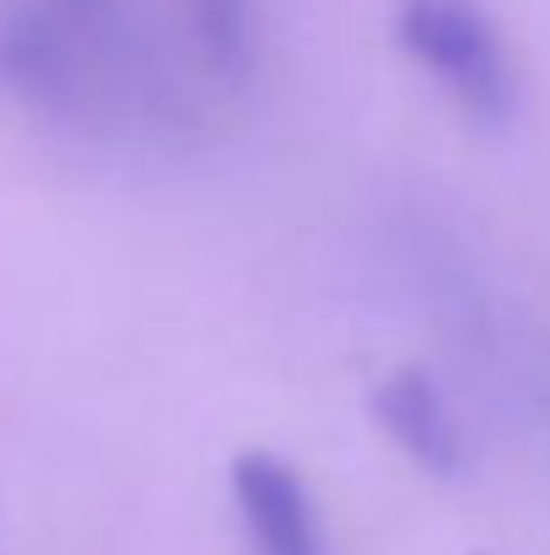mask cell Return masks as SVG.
I'll list each match as a JSON object with an SVG mask.
<instances>
[{
	"label": "cell",
	"instance_id": "obj_1",
	"mask_svg": "<svg viewBox=\"0 0 550 555\" xmlns=\"http://www.w3.org/2000/svg\"><path fill=\"white\" fill-rule=\"evenodd\" d=\"M0 98L33 125L81 141L174 135L183 125L43 0H0Z\"/></svg>",
	"mask_w": 550,
	"mask_h": 555
},
{
	"label": "cell",
	"instance_id": "obj_2",
	"mask_svg": "<svg viewBox=\"0 0 550 555\" xmlns=\"http://www.w3.org/2000/svg\"><path fill=\"white\" fill-rule=\"evenodd\" d=\"M394 43L475 125H508L519 108V60L481 0H394Z\"/></svg>",
	"mask_w": 550,
	"mask_h": 555
},
{
	"label": "cell",
	"instance_id": "obj_3",
	"mask_svg": "<svg viewBox=\"0 0 550 555\" xmlns=\"http://www.w3.org/2000/svg\"><path fill=\"white\" fill-rule=\"evenodd\" d=\"M227 486L254 555H335L303 469H292L281 453L243 448L227 469Z\"/></svg>",
	"mask_w": 550,
	"mask_h": 555
},
{
	"label": "cell",
	"instance_id": "obj_4",
	"mask_svg": "<svg viewBox=\"0 0 550 555\" xmlns=\"http://www.w3.org/2000/svg\"><path fill=\"white\" fill-rule=\"evenodd\" d=\"M372 421L378 431L432 480H459L470 464V437L443 393V383L426 367H399L372 388Z\"/></svg>",
	"mask_w": 550,
	"mask_h": 555
},
{
	"label": "cell",
	"instance_id": "obj_5",
	"mask_svg": "<svg viewBox=\"0 0 550 555\" xmlns=\"http://www.w3.org/2000/svg\"><path fill=\"white\" fill-rule=\"evenodd\" d=\"M43 5L60 11L76 33H87V38H92L130 81H141L163 108L183 114V98H179V87H174L168 54L157 49V38H152V27H146V16H141L136 0H43Z\"/></svg>",
	"mask_w": 550,
	"mask_h": 555
},
{
	"label": "cell",
	"instance_id": "obj_6",
	"mask_svg": "<svg viewBox=\"0 0 550 555\" xmlns=\"http://www.w3.org/2000/svg\"><path fill=\"white\" fill-rule=\"evenodd\" d=\"M183 5L205 65L221 76H243L254 60V0H183Z\"/></svg>",
	"mask_w": 550,
	"mask_h": 555
}]
</instances>
